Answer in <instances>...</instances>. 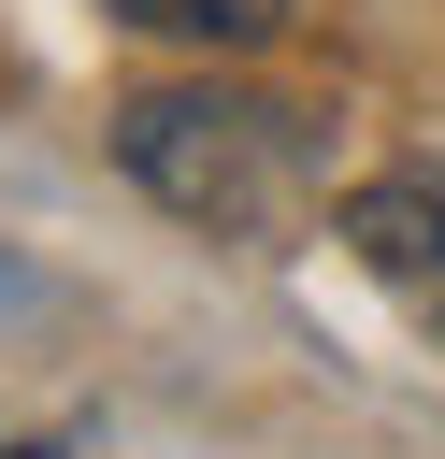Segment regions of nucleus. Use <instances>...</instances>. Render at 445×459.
Instances as JSON below:
<instances>
[{
  "instance_id": "obj_1",
  "label": "nucleus",
  "mask_w": 445,
  "mask_h": 459,
  "mask_svg": "<svg viewBox=\"0 0 445 459\" xmlns=\"http://www.w3.org/2000/svg\"><path fill=\"white\" fill-rule=\"evenodd\" d=\"M115 158L158 215H187L215 244H258L316 201V129L287 100H244V86H144L115 115Z\"/></svg>"
},
{
  "instance_id": "obj_2",
  "label": "nucleus",
  "mask_w": 445,
  "mask_h": 459,
  "mask_svg": "<svg viewBox=\"0 0 445 459\" xmlns=\"http://www.w3.org/2000/svg\"><path fill=\"white\" fill-rule=\"evenodd\" d=\"M345 244L373 273H445V172H373L345 186Z\"/></svg>"
},
{
  "instance_id": "obj_3",
  "label": "nucleus",
  "mask_w": 445,
  "mask_h": 459,
  "mask_svg": "<svg viewBox=\"0 0 445 459\" xmlns=\"http://www.w3.org/2000/svg\"><path fill=\"white\" fill-rule=\"evenodd\" d=\"M100 14H129V29H158V43H273L287 29V0H100Z\"/></svg>"
},
{
  "instance_id": "obj_4",
  "label": "nucleus",
  "mask_w": 445,
  "mask_h": 459,
  "mask_svg": "<svg viewBox=\"0 0 445 459\" xmlns=\"http://www.w3.org/2000/svg\"><path fill=\"white\" fill-rule=\"evenodd\" d=\"M0 459H72V445H0Z\"/></svg>"
}]
</instances>
